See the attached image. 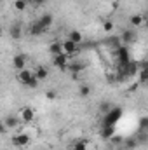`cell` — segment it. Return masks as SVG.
Here are the masks:
<instances>
[{
  "mask_svg": "<svg viewBox=\"0 0 148 150\" xmlns=\"http://www.w3.org/2000/svg\"><path fill=\"white\" fill-rule=\"evenodd\" d=\"M122 113H124V110H122L120 107H113L110 112L105 115V119H103V126H115V124L122 119Z\"/></svg>",
  "mask_w": 148,
  "mask_h": 150,
  "instance_id": "obj_1",
  "label": "cell"
},
{
  "mask_svg": "<svg viewBox=\"0 0 148 150\" xmlns=\"http://www.w3.org/2000/svg\"><path fill=\"white\" fill-rule=\"evenodd\" d=\"M72 58H73V56H70V54H66V52L58 54V56H52V65H54L56 68H59V70H66L68 65L72 63Z\"/></svg>",
  "mask_w": 148,
  "mask_h": 150,
  "instance_id": "obj_2",
  "label": "cell"
},
{
  "mask_svg": "<svg viewBox=\"0 0 148 150\" xmlns=\"http://www.w3.org/2000/svg\"><path fill=\"white\" fill-rule=\"evenodd\" d=\"M30 142H32V138L26 134V133H23V131H18L14 136H12V145L14 147H28L30 145Z\"/></svg>",
  "mask_w": 148,
  "mask_h": 150,
  "instance_id": "obj_3",
  "label": "cell"
},
{
  "mask_svg": "<svg viewBox=\"0 0 148 150\" xmlns=\"http://www.w3.org/2000/svg\"><path fill=\"white\" fill-rule=\"evenodd\" d=\"M115 54H117V59H118V65H125V63H129L131 61V56H129V49H127V45H117V49H115Z\"/></svg>",
  "mask_w": 148,
  "mask_h": 150,
  "instance_id": "obj_4",
  "label": "cell"
},
{
  "mask_svg": "<svg viewBox=\"0 0 148 150\" xmlns=\"http://www.w3.org/2000/svg\"><path fill=\"white\" fill-rule=\"evenodd\" d=\"M19 119H21L25 124L33 122V120H35V110L30 108V107H23V108L19 110Z\"/></svg>",
  "mask_w": 148,
  "mask_h": 150,
  "instance_id": "obj_5",
  "label": "cell"
},
{
  "mask_svg": "<svg viewBox=\"0 0 148 150\" xmlns=\"http://www.w3.org/2000/svg\"><path fill=\"white\" fill-rule=\"evenodd\" d=\"M138 82L140 84H147L148 82V61L138 63Z\"/></svg>",
  "mask_w": 148,
  "mask_h": 150,
  "instance_id": "obj_6",
  "label": "cell"
},
{
  "mask_svg": "<svg viewBox=\"0 0 148 150\" xmlns=\"http://www.w3.org/2000/svg\"><path fill=\"white\" fill-rule=\"evenodd\" d=\"M26 63H28V56L26 54H16L14 58H12V68L14 70H23V68H26Z\"/></svg>",
  "mask_w": 148,
  "mask_h": 150,
  "instance_id": "obj_7",
  "label": "cell"
},
{
  "mask_svg": "<svg viewBox=\"0 0 148 150\" xmlns=\"http://www.w3.org/2000/svg\"><path fill=\"white\" fill-rule=\"evenodd\" d=\"M35 75V72H32L30 68H23V70H19L18 74H16V79H18V82L19 84H23V86H26L28 82H30V79Z\"/></svg>",
  "mask_w": 148,
  "mask_h": 150,
  "instance_id": "obj_8",
  "label": "cell"
},
{
  "mask_svg": "<svg viewBox=\"0 0 148 150\" xmlns=\"http://www.w3.org/2000/svg\"><path fill=\"white\" fill-rule=\"evenodd\" d=\"M19 122H23L19 117L9 115V117H4V122H2V124H4L7 129H12V131H14V129H18V127H19Z\"/></svg>",
  "mask_w": 148,
  "mask_h": 150,
  "instance_id": "obj_9",
  "label": "cell"
},
{
  "mask_svg": "<svg viewBox=\"0 0 148 150\" xmlns=\"http://www.w3.org/2000/svg\"><path fill=\"white\" fill-rule=\"evenodd\" d=\"M120 40H122L124 45L134 44V42H136V32H134V30H124L122 35H120Z\"/></svg>",
  "mask_w": 148,
  "mask_h": 150,
  "instance_id": "obj_10",
  "label": "cell"
},
{
  "mask_svg": "<svg viewBox=\"0 0 148 150\" xmlns=\"http://www.w3.org/2000/svg\"><path fill=\"white\" fill-rule=\"evenodd\" d=\"M78 45H80V44H75V42H72L70 38H66V40L63 42V49H65V52L70 54V56H73V54H77V52L80 51Z\"/></svg>",
  "mask_w": 148,
  "mask_h": 150,
  "instance_id": "obj_11",
  "label": "cell"
},
{
  "mask_svg": "<svg viewBox=\"0 0 148 150\" xmlns=\"http://www.w3.org/2000/svg\"><path fill=\"white\" fill-rule=\"evenodd\" d=\"M44 32H47V30L38 23V19H37V21H33V23L30 25V28H28V33H30L32 37H40Z\"/></svg>",
  "mask_w": 148,
  "mask_h": 150,
  "instance_id": "obj_12",
  "label": "cell"
},
{
  "mask_svg": "<svg viewBox=\"0 0 148 150\" xmlns=\"http://www.w3.org/2000/svg\"><path fill=\"white\" fill-rule=\"evenodd\" d=\"M129 23H131V26H134V28L145 26V14H132V16L129 18Z\"/></svg>",
  "mask_w": 148,
  "mask_h": 150,
  "instance_id": "obj_13",
  "label": "cell"
},
{
  "mask_svg": "<svg viewBox=\"0 0 148 150\" xmlns=\"http://www.w3.org/2000/svg\"><path fill=\"white\" fill-rule=\"evenodd\" d=\"M99 134H101L103 140H111L115 136V126H103L101 131H99Z\"/></svg>",
  "mask_w": 148,
  "mask_h": 150,
  "instance_id": "obj_14",
  "label": "cell"
},
{
  "mask_svg": "<svg viewBox=\"0 0 148 150\" xmlns=\"http://www.w3.org/2000/svg\"><path fill=\"white\" fill-rule=\"evenodd\" d=\"M33 72H35V77H37L40 82H44V80L49 79V68L47 67H37Z\"/></svg>",
  "mask_w": 148,
  "mask_h": 150,
  "instance_id": "obj_15",
  "label": "cell"
},
{
  "mask_svg": "<svg viewBox=\"0 0 148 150\" xmlns=\"http://www.w3.org/2000/svg\"><path fill=\"white\" fill-rule=\"evenodd\" d=\"M52 21H54V18H52V14H42L40 18H38V23L45 28V30H49L51 26H52Z\"/></svg>",
  "mask_w": 148,
  "mask_h": 150,
  "instance_id": "obj_16",
  "label": "cell"
},
{
  "mask_svg": "<svg viewBox=\"0 0 148 150\" xmlns=\"http://www.w3.org/2000/svg\"><path fill=\"white\" fill-rule=\"evenodd\" d=\"M84 68H85L84 65H80V63H73V61H72V63L68 65L66 72H70V74H72V75L75 77V79H77V77H78V74H80V72H82Z\"/></svg>",
  "mask_w": 148,
  "mask_h": 150,
  "instance_id": "obj_17",
  "label": "cell"
},
{
  "mask_svg": "<svg viewBox=\"0 0 148 150\" xmlns=\"http://www.w3.org/2000/svg\"><path fill=\"white\" fill-rule=\"evenodd\" d=\"M49 52H51L52 56L63 54V52H65V49H63V42H52V44L49 45Z\"/></svg>",
  "mask_w": 148,
  "mask_h": 150,
  "instance_id": "obj_18",
  "label": "cell"
},
{
  "mask_svg": "<svg viewBox=\"0 0 148 150\" xmlns=\"http://www.w3.org/2000/svg\"><path fill=\"white\" fill-rule=\"evenodd\" d=\"M9 33H11V37L14 38V40H18V38H21V35H23V30H21L19 25H11Z\"/></svg>",
  "mask_w": 148,
  "mask_h": 150,
  "instance_id": "obj_19",
  "label": "cell"
},
{
  "mask_svg": "<svg viewBox=\"0 0 148 150\" xmlns=\"http://www.w3.org/2000/svg\"><path fill=\"white\" fill-rule=\"evenodd\" d=\"M140 143H138V138L136 136H131V138H125L124 140V147L127 150H132V149H136Z\"/></svg>",
  "mask_w": 148,
  "mask_h": 150,
  "instance_id": "obj_20",
  "label": "cell"
},
{
  "mask_svg": "<svg viewBox=\"0 0 148 150\" xmlns=\"http://www.w3.org/2000/svg\"><path fill=\"white\" fill-rule=\"evenodd\" d=\"M138 129H140V133H148V115L140 117V120H138Z\"/></svg>",
  "mask_w": 148,
  "mask_h": 150,
  "instance_id": "obj_21",
  "label": "cell"
},
{
  "mask_svg": "<svg viewBox=\"0 0 148 150\" xmlns=\"http://www.w3.org/2000/svg\"><path fill=\"white\" fill-rule=\"evenodd\" d=\"M68 38H70L72 42H75V44H80V42L84 40V35H82L78 30H72V32L68 33Z\"/></svg>",
  "mask_w": 148,
  "mask_h": 150,
  "instance_id": "obj_22",
  "label": "cell"
},
{
  "mask_svg": "<svg viewBox=\"0 0 148 150\" xmlns=\"http://www.w3.org/2000/svg\"><path fill=\"white\" fill-rule=\"evenodd\" d=\"M14 11H18V12H23V11H26V7H28V4H26V0H14Z\"/></svg>",
  "mask_w": 148,
  "mask_h": 150,
  "instance_id": "obj_23",
  "label": "cell"
},
{
  "mask_svg": "<svg viewBox=\"0 0 148 150\" xmlns=\"http://www.w3.org/2000/svg\"><path fill=\"white\" fill-rule=\"evenodd\" d=\"M113 28H115V25H113L111 19H105V21H103V32H105V33H111Z\"/></svg>",
  "mask_w": 148,
  "mask_h": 150,
  "instance_id": "obj_24",
  "label": "cell"
},
{
  "mask_svg": "<svg viewBox=\"0 0 148 150\" xmlns=\"http://www.w3.org/2000/svg\"><path fill=\"white\" fill-rule=\"evenodd\" d=\"M78 94H80L82 98L89 96V94H91V86H87V84H82V86L78 87Z\"/></svg>",
  "mask_w": 148,
  "mask_h": 150,
  "instance_id": "obj_25",
  "label": "cell"
},
{
  "mask_svg": "<svg viewBox=\"0 0 148 150\" xmlns=\"http://www.w3.org/2000/svg\"><path fill=\"white\" fill-rule=\"evenodd\" d=\"M73 150H87V142L85 140H78L73 143Z\"/></svg>",
  "mask_w": 148,
  "mask_h": 150,
  "instance_id": "obj_26",
  "label": "cell"
},
{
  "mask_svg": "<svg viewBox=\"0 0 148 150\" xmlns=\"http://www.w3.org/2000/svg\"><path fill=\"white\" fill-rule=\"evenodd\" d=\"M111 108H113V105H111L110 101H103V103L99 105V110H101V112L105 113V115H106V113L110 112Z\"/></svg>",
  "mask_w": 148,
  "mask_h": 150,
  "instance_id": "obj_27",
  "label": "cell"
},
{
  "mask_svg": "<svg viewBox=\"0 0 148 150\" xmlns=\"http://www.w3.org/2000/svg\"><path fill=\"white\" fill-rule=\"evenodd\" d=\"M38 84H40V80H38L37 77L33 75V77L30 79V82L26 84V87H28V89H37V87H38Z\"/></svg>",
  "mask_w": 148,
  "mask_h": 150,
  "instance_id": "obj_28",
  "label": "cell"
},
{
  "mask_svg": "<svg viewBox=\"0 0 148 150\" xmlns=\"http://www.w3.org/2000/svg\"><path fill=\"white\" fill-rule=\"evenodd\" d=\"M45 98L52 101V100H56V98H58V93H56V91H47V93H45Z\"/></svg>",
  "mask_w": 148,
  "mask_h": 150,
  "instance_id": "obj_29",
  "label": "cell"
},
{
  "mask_svg": "<svg viewBox=\"0 0 148 150\" xmlns=\"http://www.w3.org/2000/svg\"><path fill=\"white\" fill-rule=\"evenodd\" d=\"M110 142L111 143H124V138H122V136H113Z\"/></svg>",
  "mask_w": 148,
  "mask_h": 150,
  "instance_id": "obj_30",
  "label": "cell"
},
{
  "mask_svg": "<svg viewBox=\"0 0 148 150\" xmlns=\"http://www.w3.org/2000/svg\"><path fill=\"white\" fill-rule=\"evenodd\" d=\"M26 4H28V5H33V7H37V0H26Z\"/></svg>",
  "mask_w": 148,
  "mask_h": 150,
  "instance_id": "obj_31",
  "label": "cell"
},
{
  "mask_svg": "<svg viewBox=\"0 0 148 150\" xmlns=\"http://www.w3.org/2000/svg\"><path fill=\"white\" fill-rule=\"evenodd\" d=\"M111 7H113V9H118V2H117V0H115V2H113V4H111Z\"/></svg>",
  "mask_w": 148,
  "mask_h": 150,
  "instance_id": "obj_32",
  "label": "cell"
},
{
  "mask_svg": "<svg viewBox=\"0 0 148 150\" xmlns=\"http://www.w3.org/2000/svg\"><path fill=\"white\" fill-rule=\"evenodd\" d=\"M44 4H45V0H37V7L38 5H44Z\"/></svg>",
  "mask_w": 148,
  "mask_h": 150,
  "instance_id": "obj_33",
  "label": "cell"
},
{
  "mask_svg": "<svg viewBox=\"0 0 148 150\" xmlns=\"http://www.w3.org/2000/svg\"><path fill=\"white\" fill-rule=\"evenodd\" d=\"M145 26L148 28V14H145Z\"/></svg>",
  "mask_w": 148,
  "mask_h": 150,
  "instance_id": "obj_34",
  "label": "cell"
}]
</instances>
